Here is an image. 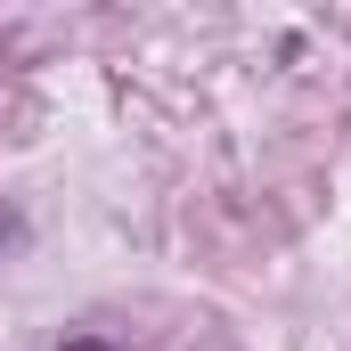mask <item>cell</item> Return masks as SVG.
<instances>
[{"instance_id":"7a4b0ae2","label":"cell","mask_w":351,"mask_h":351,"mask_svg":"<svg viewBox=\"0 0 351 351\" xmlns=\"http://www.w3.org/2000/svg\"><path fill=\"white\" fill-rule=\"evenodd\" d=\"M8 245H16V213H0V254H8Z\"/></svg>"},{"instance_id":"6da1fadb","label":"cell","mask_w":351,"mask_h":351,"mask_svg":"<svg viewBox=\"0 0 351 351\" xmlns=\"http://www.w3.org/2000/svg\"><path fill=\"white\" fill-rule=\"evenodd\" d=\"M58 351H123V343H106V335H66Z\"/></svg>"}]
</instances>
